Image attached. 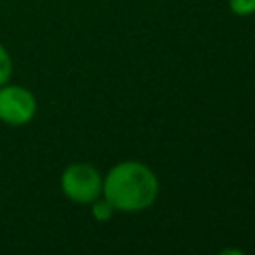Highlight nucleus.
<instances>
[{
	"label": "nucleus",
	"mask_w": 255,
	"mask_h": 255,
	"mask_svg": "<svg viewBox=\"0 0 255 255\" xmlns=\"http://www.w3.org/2000/svg\"><path fill=\"white\" fill-rule=\"evenodd\" d=\"M159 193V181L153 169L141 161L126 159L110 167L104 175L102 197H106L116 211L137 213L151 207Z\"/></svg>",
	"instance_id": "f257e3e1"
},
{
	"label": "nucleus",
	"mask_w": 255,
	"mask_h": 255,
	"mask_svg": "<svg viewBox=\"0 0 255 255\" xmlns=\"http://www.w3.org/2000/svg\"><path fill=\"white\" fill-rule=\"evenodd\" d=\"M104 175L86 161H74L64 167L60 175V189L62 193L80 205H90L94 199L102 195Z\"/></svg>",
	"instance_id": "f03ea898"
},
{
	"label": "nucleus",
	"mask_w": 255,
	"mask_h": 255,
	"mask_svg": "<svg viewBox=\"0 0 255 255\" xmlns=\"http://www.w3.org/2000/svg\"><path fill=\"white\" fill-rule=\"evenodd\" d=\"M38 112L36 96L18 84L6 82L0 86V122L10 128L26 126L34 120Z\"/></svg>",
	"instance_id": "7ed1b4c3"
},
{
	"label": "nucleus",
	"mask_w": 255,
	"mask_h": 255,
	"mask_svg": "<svg viewBox=\"0 0 255 255\" xmlns=\"http://www.w3.org/2000/svg\"><path fill=\"white\" fill-rule=\"evenodd\" d=\"M90 211H92V217L96 219V221H100V223H106V221H110L112 219V215H114V207H112V203L106 199V197H98V199H94L92 203H90Z\"/></svg>",
	"instance_id": "20e7f679"
},
{
	"label": "nucleus",
	"mask_w": 255,
	"mask_h": 255,
	"mask_svg": "<svg viewBox=\"0 0 255 255\" xmlns=\"http://www.w3.org/2000/svg\"><path fill=\"white\" fill-rule=\"evenodd\" d=\"M12 70H14L12 56L8 54V50L4 48V44H0V86H4L6 82H10Z\"/></svg>",
	"instance_id": "39448f33"
},
{
	"label": "nucleus",
	"mask_w": 255,
	"mask_h": 255,
	"mask_svg": "<svg viewBox=\"0 0 255 255\" xmlns=\"http://www.w3.org/2000/svg\"><path fill=\"white\" fill-rule=\"evenodd\" d=\"M229 10L235 16H251L255 14V0H227Z\"/></svg>",
	"instance_id": "423d86ee"
}]
</instances>
